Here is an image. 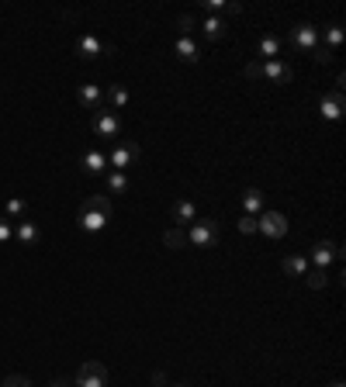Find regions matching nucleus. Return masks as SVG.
I'll use <instances>...</instances> for the list:
<instances>
[{
	"label": "nucleus",
	"mask_w": 346,
	"mask_h": 387,
	"mask_svg": "<svg viewBox=\"0 0 346 387\" xmlns=\"http://www.w3.org/2000/svg\"><path fill=\"white\" fill-rule=\"evenodd\" d=\"M14 242H21V246H38V242H42V228H38L35 222L21 218V222H14Z\"/></svg>",
	"instance_id": "12"
},
{
	"label": "nucleus",
	"mask_w": 346,
	"mask_h": 387,
	"mask_svg": "<svg viewBox=\"0 0 346 387\" xmlns=\"http://www.w3.org/2000/svg\"><path fill=\"white\" fill-rule=\"evenodd\" d=\"M14 242V222L11 218H0V246Z\"/></svg>",
	"instance_id": "26"
},
{
	"label": "nucleus",
	"mask_w": 346,
	"mask_h": 387,
	"mask_svg": "<svg viewBox=\"0 0 346 387\" xmlns=\"http://www.w3.org/2000/svg\"><path fill=\"white\" fill-rule=\"evenodd\" d=\"M76 222H80L83 232H91V235H94V232H104L108 222H111V201L104 198V194H94L91 201H83Z\"/></svg>",
	"instance_id": "1"
},
{
	"label": "nucleus",
	"mask_w": 346,
	"mask_h": 387,
	"mask_svg": "<svg viewBox=\"0 0 346 387\" xmlns=\"http://www.w3.org/2000/svg\"><path fill=\"white\" fill-rule=\"evenodd\" d=\"M308 259L315 263V270H325L332 259H339V246H336V242H315Z\"/></svg>",
	"instance_id": "13"
},
{
	"label": "nucleus",
	"mask_w": 346,
	"mask_h": 387,
	"mask_svg": "<svg viewBox=\"0 0 346 387\" xmlns=\"http://www.w3.org/2000/svg\"><path fill=\"white\" fill-rule=\"evenodd\" d=\"M170 387H187V384H170Z\"/></svg>",
	"instance_id": "37"
},
{
	"label": "nucleus",
	"mask_w": 346,
	"mask_h": 387,
	"mask_svg": "<svg viewBox=\"0 0 346 387\" xmlns=\"http://www.w3.org/2000/svg\"><path fill=\"white\" fill-rule=\"evenodd\" d=\"M312 56H315V62H319V66H325V62H332V52H329V49H325L322 42L315 45V52H312Z\"/></svg>",
	"instance_id": "29"
},
{
	"label": "nucleus",
	"mask_w": 346,
	"mask_h": 387,
	"mask_svg": "<svg viewBox=\"0 0 346 387\" xmlns=\"http://www.w3.org/2000/svg\"><path fill=\"white\" fill-rule=\"evenodd\" d=\"M73 384H76V387H108V366L97 363V360H86V363L76 370Z\"/></svg>",
	"instance_id": "5"
},
{
	"label": "nucleus",
	"mask_w": 346,
	"mask_h": 387,
	"mask_svg": "<svg viewBox=\"0 0 346 387\" xmlns=\"http://www.w3.org/2000/svg\"><path fill=\"white\" fill-rule=\"evenodd\" d=\"M52 387H69V380H52Z\"/></svg>",
	"instance_id": "35"
},
{
	"label": "nucleus",
	"mask_w": 346,
	"mask_h": 387,
	"mask_svg": "<svg viewBox=\"0 0 346 387\" xmlns=\"http://www.w3.org/2000/svg\"><path fill=\"white\" fill-rule=\"evenodd\" d=\"M25 211H28V204L21 201V198H11L8 201V218L14 222V218H25Z\"/></svg>",
	"instance_id": "25"
},
{
	"label": "nucleus",
	"mask_w": 346,
	"mask_h": 387,
	"mask_svg": "<svg viewBox=\"0 0 346 387\" xmlns=\"http://www.w3.org/2000/svg\"><path fill=\"white\" fill-rule=\"evenodd\" d=\"M288 38H291V45H295L298 52H315V45H319V38H322V35H319V28H315V25H308V21H305V25H295Z\"/></svg>",
	"instance_id": "7"
},
{
	"label": "nucleus",
	"mask_w": 346,
	"mask_h": 387,
	"mask_svg": "<svg viewBox=\"0 0 346 387\" xmlns=\"http://www.w3.org/2000/svg\"><path fill=\"white\" fill-rule=\"evenodd\" d=\"M4 387H32V380H28V377H21V373H11V377L4 380Z\"/></svg>",
	"instance_id": "32"
},
{
	"label": "nucleus",
	"mask_w": 346,
	"mask_h": 387,
	"mask_svg": "<svg viewBox=\"0 0 346 387\" xmlns=\"http://www.w3.org/2000/svg\"><path fill=\"white\" fill-rule=\"evenodd\" d=\"M198 222V208H194V201H177V204H173V225H177V228H187V225H194Z\"/></svg>",
	"instance_id": "14"
},
{
	"label": "nucleus",
	"mask_w": 346,
	"mask_h": 387,
	"mask_svg": "<svg viewBox=\"0 0 346 387\" xmlns=\"http://www.w3.org/2000/svg\"><path fill=\"white\" fill-rule=\"evenodd\" d=\"M256 232H264L270 239H281V235H288V218L281 211H264L256 218Z\"/></svg>",
	"instance_id": "8"
},
{
	"label": "nucleus",
	"mask_w": 346,
	"mask_h": 387,
	"mask_svg": "<svg viewBox=\"0 0 346 387\" xmlns=\"http://www.w3.org/2000/svg\"><path fill=\"white\" fill-rule=\"evenodd\" d=\"M205 11L211 18H218V14H229V4H225V0H205Z\"/></svg>",
	"instance_id": "27"
},
{
	"label": "nucleus",
	"mask_w": 346,
	"mask_h": 387,
	"mask_svg": "<svg viewBox=\"0 0 346 387\" xmlns=\"http://www.w3.org/2000/svg\"><path fill=\"white\" fill-rule=\"evenodd\" d=\"M308 287H325V270H308Z\"/></svg>",
	"instance_id": "31"
},
{
	"label": "nucleus",
	"mask_w": 346,
	"mask_h": 387,
	"mask_svg": "<svg viewBox=\"0 0 346 387\" xmlns=\"http://www.w3.org/2000/svg\"><path fill=\"white\" fill-rule=\"evenodd\" d=\"M83 169L91 173V176H104L108 173V152L104 149H91L83 156Z\"/></svg>",
	"instance_id": "16"
},
{
	"label": "nucleus",
	"mask_w": 346,
	"mask_h": 387,
	"mask_svg": "<svg viewBox=\"0 0 346 387\" xmlns=\"http://www.w3.org/2000/svg\"><path fill=\"white\" fill-rule=\"evenodd\" d=\"M187 242L198 246V249H208L218 242V222L215 218H198L191 228H187Z\"/></svg>",
	"instance_id": "4"
},
{
	"label": "nucleus",
	"mask_w": 346,
	"mask_h": 387,
	"mask_svg": "<svg viewBox=\"0 0 346 387\" xmlns=\"http://www.w3.org/2000/svg\"><path fill=\"white\" fill-rule=\"evenodd\" d=\"M256 56H260V62L281 59V38H274V35H264V38L256 42Z\"/></svg>",
	"instance_id": "17"
},
{
	"label": "nucleus",
	"mask_w": 346,
	"mask_h": 387,
	"mask_svg": "<svg viewBox=\"0 0 346 387\" xmlns=\"http://www.w3.org/2000/svg\"><path fill=\"white\" fill-rule=\"evenodd\" d=\"M284 273L288 277H305L308 273V256H301V253H291V256H284Z\"/></svg>",
	"instance_id": "19"
},
{
	"label": "nucleus",
	"mask_w": 346,
	"mask_h": 387,
	"mask_svg": "<svg viewBox=\"0 0 346 387\" xmlns=\"http://www.w3.org/2000/svg\"><path fill=\"white\" fill-rule=\"evenodd\" d=\"M163 242H166L170 249H184V246H187V228H177V225L166 228V232H163Z\"/></svg>",
	"instance_id": "22"
},
{
	"label": "nucleus",
	"mask_w": 346,
	"mask_h": 387,
	"mask_svg": "<svg viewBox=\"0 0 346 387\" xmlns=\"http://www.w3.org/2000/svg\"><path fill=\"white\" fill-rule=\"evenodd\" d=\"M177 59H184V62H198V59H201L198 42L187 38V35H181V38H177Z\"/></svg>",
	"instance_id": "18"
},
{
	"label": "nucleus",
	"mask_w": 346,
	"mask_h": 387,
	"mask_svg": "<svg viewBox=\"0 0 346 387\" xmlns=\"http://www.w3.org/2000/svg\"><path fill=\"white\" fill-rule=\"evenodd\" d=\"M91 128H94V135H97V139H118V135H122V118H118V111L101 108V111H94Z\"/></svg>",
	"instance_id": "3"
},
{
	"label": "nucleus",
	"mask_w": 346,
	"mask_h": 387,
	"mask_svg": "<svg viewBox=\"0 0 346 387\" xmlns=\"http://www.w3.org/2000/svg\"><path fill=\"white\" fill-rule=\"evenodd\" d=\"M242 215H253V218L264 215V190H256V187L242 190Z\"/></svg>",
	"instance_id": "15"
},
{
	"label": "nucleus",
	"mask_w": 346,
	"mask_h": 387,
	"mask_svg": "<svg viewBox=\"0 0 346 387\" xmlns=\"http://www.w3.org/2000/svg\"><path fill=\"white\" fill-rule=\"evenodd\" d=\"M322 45H325L329 52H336V49L343 45V28H339V25H329V28H325V42H322Z\"/></svg>",
	"instance_id": "24"
},
{
	"label": "nucleus",
	"mask_w": 346,
	"mask_h": 387,
	"mask_svg": "<svg viewBox=\"0 0 346 387\" xmlns=\"http://www.w3.org/2000/svg\"><path fill=\"white\" fill-rule=\"evenodd\" d=\"M128 187H132V183H128V176H125V173H118V169H111V173H108V190H111V194H125Z\"/></svg>",
	"instance_id": "23"
},
{
	"label": "nucleus",
	"mask_w": 346,
	"mask_h": 387,
	"mask_svg": "<svg viewBox=\"0 0 346 387\" xmlns=\"http://www.w3.org/2000/svg\"><path fill=\"white\" fill-rule=\"evenodd\" d=\"M104 97H108V104H111V111H122V108H128V101H132V97H128V90H125L122 83H111Z\"/></svg>",
	"instance_id": "20"
},
{
	"label": "nucleus",
	"mask_w": 346,
	"mask_h": 387,
	"mask_svg": "<svg viewBox=\"0 0 346 387\" xmlns=\"http://www.w3.org/2000/svg\"><path fill=\"white\" fill-rule=\"evenodd\" d=\"M239 232H242V235H253V232H256V218H253V215H242V218H239Z\"/></svg>",
	"instance_id": "30"
},
{
	"label": "nucleus",
	"mask_w": 346,
	"mask_h": 387,
	"mask_svg": "<svg viewBox=\"0 0 346 387\" xmlns=\"http://www.w3.org/2000/svg\"><path fill=\"white\" fill-rule=\"evenodd\" d=\"M139 142L135 139H118V145L108 152V169H118V173H125L135 159H139Z\"/></svg>",
	"instance_id": "2"
},
{
	"label": "nucleus",
	"mask_w": 346,
	"mask_h": 387,
	"mask_svg": "<svg viewBox=\"0 0 346 387\" xmlns=\"http://www.w3.org/2000/svg\"><path fill=\"white\" fill-rule=\"evenodd\" d=\"M246 76H249V80H260V59H253V62L246 66Z\"/></svg>",
	"instance_id": "33"
},
{
	"label": "nucleus",
	"mask_w": 346,
	"mask_h": 387,
	"mask_svg": "<svg viewBox=\"0 0 346 387\" xmlns=\"http://www.w3.org/2000/svg\"><path fill=\"white\" fill-rule=\"evenodd\" d=\"M166 384H170V380H166V373H163V370H156V373H152V387H166Z\"/></svg>",
	"instance_id": "34"
},
{
	"label": "nucleus",
	"mask_w": 346,
	"mask_h": 387,
	"mask_svg": "<svg viewBox=\"0 0 346 387\" xmlns=\"http://www.w3.org/2000/svg\"><path fill=\"white\" fill-rule=\"evenodd\" d=\"M260 76H264L267 83H291L295 66L288 59H270V62H260Z\"/></svg>",
	"instance_id": "6"
},
{
	"label": "nucleus",
	"mask_w": 346,
	"mask_h": 387,
	"mask_svg": "<svg viewBox=\"0 0 346 387\" xmlns=\"http://www.w3.org/2000/svg\"><path fill=\"white\" fill-rule=\"evenodd\" d=\"M104 52H115V49H111V45H104L94 32L80 35V42H76V56H83V59H97V56H104Z\"/></svg>",
	"instance_id": "10"
},
{
	"label": "nucleus",
	"mask_w": 346,
	"mask_h": 387,
	"mask_svg": "<svg viewBox=\"0 0 346 387\" xmlns=\"http://www.w3.org/2000/svg\"><path fill=\"white\" fill-rule=\"evenodd\" d=\"M177 28H181V32L191 38V32L198 28V18H194V14H181V18H177Z\"/></svg>",
	"instance_id": "28"
},
{
	"label": "nucleus",
	"mask_w": 346,
	"mask_h": 387,
	"mask_svg": "<svg viewBox=\"0 0 346 387\" xmlns=\"http://www.w3.org/2000/svg\"><path fill=\"white\" fill-rule=\"evenodd\" d=\"M76 101H80L86 111H101V108H104V86H97V83H80Z\"/></svg>",
	"instance_id": "9"
},
{
	"label": "nucleus",
	"mask_w": 346,
	"mask_h": 387,
	"mask_svg": "<svg viewBox=\"0 0 346 387\" xmlns=\"http://www.w3.org/2000/svg\"><path fill=\"white\" fill-rule=\"evenodd\" d=\"M329 387H343V380H336V384H329Z\"/></svg>",
	"instance_id": "36"
},
{
	"label": "nucleus",
	"mask_w": 346,
	"mask_h": 387,
	"mask_svg": "<svg viewBox=\"0 0 346 387\" xmlns=\"http://www.w3.org/2000/svg\"><path fill=\"white\" fill-rule=\"evenodd\" d=\"M343 108H346V101H343V90H332V93H322V101H319V111H322V118H329V121H336V118L343 115Z\"/></svg>",
	"instance_id": "11"
},
{
	"label": "nucleus",
	"mask_w": 346,
	"mask_h": 387,
	"mask_svg": "<svg viewBox=\"0 0 346 387\" xmlns=\"http://www.w3.org/2000/svg\"><path fill=\"white\" fill-rule=\"evenodd\" d=\"M198 28L205 32V38H208V42H218V38H225V21H222V18H208V21H201Z\"/></svg>",
	"instance_id": "21"
}]
</instances>
